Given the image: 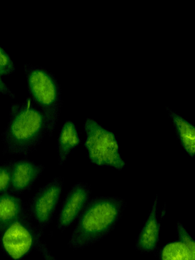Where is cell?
Here are the masks:
<instances>
[{"instance_id":"6da1fadb","label":"cell","mask_w":195,"mask_h":260,"mask_svg":"<svg viewBox=\"0 0 195 260\" xmlns=\"http://www.w3.org/2000/svg\"><path fill=\"white\" fill-rule=\"evenodd\" d=\"M47 132L45 118L30 98L13 103L2 134L5 154L27 155L35 151Z\"/></svg>"},{"instance_id":"7a4b0ae2","label":"cell","mask_w":195,"mask_h":260,"mask_svg":"<svg viewBox=\"0 0 195 260\" xmlns=\"http://www.w3.org/2000/svg\"><path fill=\"white\" fill-rule=\"evenodd\" d=\"M126 207L123 199L101 196L88 202L69 239L74 249L92 245L107 236L115 228Z\"/></svg>"},{"instance_id":"3957f363","label":"cell","mask_w":195,"mask_h":260,"mask_svg":"<svg viewBox=\"0 0 195 260\" xmlns=\"http://www.w3.org/2000/svg\"><path fill=\"white\" fill-rule=\"evenodd\" d=\"M24 71L29 95L43 113L47 132L51 137L62 106L59 84L53 74L43 67L26 63Z\"/></svg>"},{"instance_id":"277c9868","label":"cell","mask_w":195,"mask_h":260,"mask_svg":"<svg viewBox=\"0 0 195 260\" xmlns=\"http://www.w3.org/2000/svg\"><path fill=\"white\" fill-rule=\"evenodd\" d=\"M84 128V146L90 162L100 167L122 170L126 164L120 155L115 134L90 118H86Z\"/></svg>"},{"instance_id":"5b68a950","label":"cell","mask_w":195,"mask_h":260,"mask_svg":"<svg viewBox=\"0 0 195 260\" xmlns=\"http://www.w3.org/2000/svg\"><path fill=\"white\" fill-rule=\"evenodd\" d=\"M4 251L13 260H21L36 249L44 231L35 223L28 211L1 233Z\"/></svg>"},{"instance_id":"8992f818","label":"cell","mask_w":195,"mask_h":260,"mask_svg":"<svg viewBox=\"0 0 195 260\" xmlns=\"http://www.w3.org/2000/svg\"><path fill=\"white\" fill-rule=\"evenodd\" d=\"M63 178L55 177L40 187L27 205L35 223L44 231L51 223L63 186Z\"/></svg>"},{"instance_id":"52a82bcc","label":"cell","mask_w":195,"mask_h":260,"mask_svg":"<svg viewBox=\"0 0 195 260\" xmlns=\"http://www.w3.org/2000/svg\"><path fill=\"white\" fill-rule=\"evenodd\" d=\"M91 189L85 182L75 184L67 193L61 204L56 222V228L63 232L79 218L90 200Z\"/></svg>"},{"instance_id":"ba28073f","label":"cell","mask_w":195,"mask_h":260,"mask_svg":"<svg viewBox=\"0 0 195 260\" xmlns=\"http://www.w3.org/2000/svg\"><path fill=\"white\" fill-rule=\"evenodd\" d=\"M11 192L19 194L29 190L43 173L44 166L25 158L11 159Z\"/></svg>"},{"instance_id":"9c48e42d","label":"cell","mask_w":195,"mask_h":260,"mask_svg":"<svg viewBox=\"0 0 195 260\" xmlns=\"http://www.w3.org/2000/svg\"><path fill=\"white\" fill-rule=\"evenodd\" d=\"M158 201L156 195L147 219L137 239L136 247L142 253L153 251L159 241L160 223L157 215Z\"/></svg>"},{"instance_id":"30bf717a","label":"cell","mask_w":195,"mask_h":260,"mask_svg":"<svg viewBox=\"0 0 195 260\" xmlns=\"http://www.w3.org/2000/svg\"><path fill=\"white\" fill-rule=\"evenodd\" d=\"M28 212L27 205L11 192L0 194V234Z\"/></svg>"},{"instance_id":"8fae6325","label":"cell","mask_w":195,"mask_h":260,"mask_svg":"<svg viewBox=\"0 0 195 260\" xmlns=\"http://www.w3.org/2000/svg\"><path fill=\"white\" fill-rule=\"evenodd\" d=\"M176 136L183 149L189 156L195 154V128L189 121L168 106L165 107Z\"/></svg>"},{"instance_id":"7c38bea8","label":"cell","mask_w":195,"mask_h":260,"mask_svg":"<svg viewBox=\"0 0 195 260\" xmlns=\"http://www.w3.org/2000/svg\"><path fill=\"white\" fill-rule=\"evenodd\" d=\"M80 142L75 123L70 120L64 121L59 132L57 144L58 166L63 165L70 154Z\"/></svg>"},{"instance_id":"4fadbf2b","label":"cell","mask_w":195,"mask_h":260,"mask_svg":"<svg viewBox=\"0 0 195 260\" xmlns=\"http://www.w3.org/2000/svg\"><path fill=\"white\" fill-rule=\"evenodd\" d=\"M161 260H195L189 249L182 242L166 244L160 253Z\"/></svg>"},{"instance_id":"5bb4252c","label":"cell","mask_w":195,"mask_h":260,"mask_svg":"<svg viewBox=\"0 0 195 260\" xmlns=\"http://www.w3.org/2000/svg\"><path fill=\"white\" fill-rule=\"evenodd\" d=\"M11 168L10 160L0 165V194L11 192Z\"/></svg>"},{"instance_id":"9a60e30c","label":"cell","mask_w":195,"mask_h":260,"mask_svg":"<svg viewBox=\"0 0 195 260\" xmlns=\"http://www.w3.org/2000/svg\"><path fill=\"white\" fill-rule=\"evenodd\" d=\"M15 71V66L13 60L0 46V76L10 75Z\"/></svg>"},{"instance_id":"2e32d148","label":"cell","mask_w":195,"mask_h":260,"mask_svg":"<svg viewBox=\"0 0 195 260\" xmlns=\"http://www.w3.org/2000/svg\"><path fill=\"white\" fill-rule=\"evenodd\" d=\"M177 232L180 241L183 243L195 256V242L194 239L180 222L177 223Z\"/></svg>"},{"instance_id":"e0dca14e","label":"cell","mask_w":195,"mask_h":260,"mask_svg":"<svg viewBox=\"0 0 195 260\" xmlns=\"http://www.w3.org/2000/svg\"><path fill=\"white\" fill-rule=\"evenodd\" d=\"M36 249L41 254L44 260H58L50 252L46 244L41 241L38 244Z\"/></svg>"},{"instance_id":"ac0fdd59","label":"cell","mask_w":195,"mask_h":260,"mask_svg":"<svg viewBox=\"0 0 195 260\" xmlns=\"http://www.w3.org/2000/svg\"><path fill=\"white\" fill-rule=\"evenodd\" d=\"M0 93L8 95L11 98H15V95L14 93L9 89L7 85L4 83L1 77L0 76Z\"/></svg>"}]
</instances>
